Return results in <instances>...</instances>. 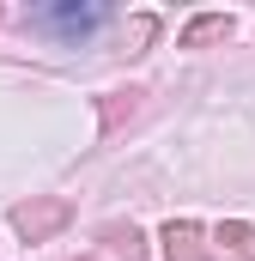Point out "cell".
I'll return each mask as SVG.
<instances>
[{
    "mask_svg": "<svg viewBox=\"0 0 255 261\" xmlns=\"http://www.w3.org/2000/svg\"><path fill=\"white\" fill-rule=\"evenodd\" d=\"M67 219H73V206H67L61 195H37V200H24V206H12V231H18L24 243H43V237H55Z\"/></svg>",
    "mask_w": 255,
    "mask_h": 261,
    "instance_id": "6da1fadb",
    "label": "cell"
},
{
    "mask_svg": "<svg viewBox=\"0 0 255 261\" xmlns=\"http://www.w3.org/2000/svg\"><path fill=\"white\" fill-rule=\"evenodd\" d=\"M37 24H43V31H55V37H73V43H79V37H91V31L104 24V6H97V0H67V6H43V12H37Z\"/></svg>",
    "mask_w": 255,
    "mask_h": 261,
    "instance_id": "7a4b0ae2",
    "label": "cell"
},
{
    "mask_svg": "<svg viewBox=\"0 0 255 261\" xmlns=\"http://www.w3.org/2000/svg\"><path fill=\"white\" fill-rule=\"evenodd\" d=\"M164 261H207L194 219H170V225H164Z\"/></svg>",
    "mask_w": 255,
    "mask_h": 261,
    "instance_id": "3957f363",
    "label": "cell"
},
{
    "mask_svg": "<svg viewBox=\"0 0 255 261\" xmlns=\"http://www.w3.org/2000/svg\"><path fill=\"white\" fill-rule=\"evenodd\" d=\"M231 37V12H200V18H189L183 24V49H207V43H225Z\"/></svg>",
    "mask_w": 255,
    "mask_h": 261,
    "instance_id": "277c9868",
    "label": "cell"
},
{
    "mask_svg": "<svg viewBox=\"0 0 255 261\" xmlns=\"http://www.w3.org/2000/svg\"><path fill=\"white\" fill-rule=\"evenodd\" d=\"M140 97H146V91H110V97H104V134H116V128H122L128 116L140 110Z\"/></svg>",
    "mask_w": 255,
    "mask_h": 261,
    "instance_id": "5b68a950",
    "label": "cell"
},
{
    "mask_svg": "<svg viewBox=\"0 0 255 261\" xmlns=\"http://www.w3.org/2000/svg\"><path fill=\"white\" fill-rule=\"evenodd\" d=\"M219 243H231L237 255H255V225H243V219H231V225H219Z\"/></svg>",
    "mask_w": 255,
    "mask_h": 261,
    "instance_id": "8992f818",
    "label": "cell"
},
{
    "mask_svg": "<svg viewBox=\"0 0 255 261\" xmlns=\"http://www.w3.org/2000/svg\"><path fill=\"white\" fill-rule=\"evenodd\" d=\"M79 261H97V255H79Z\"/></svg>",
    "mask_w": 255,
    "mask_h": 261,
    "instance_id": "52a82bcc",
    "label": "cell"
}]
</instances>
